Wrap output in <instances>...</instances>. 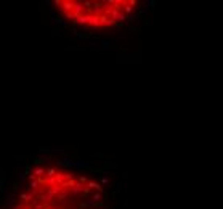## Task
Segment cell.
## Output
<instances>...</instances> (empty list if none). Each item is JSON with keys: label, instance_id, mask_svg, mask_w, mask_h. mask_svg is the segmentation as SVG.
<instances>
[{"label": "cell", "instance_id": "7", "mask_svg": "<svg viewBox=\"0 0 223 209\" xmlns=\"http://www.w3.org/2000/svg\"><path fill=\"white\" fill-rule=\"evenodd\" d=\"M124 13H125L127 16H132V13H133V6H130L129 3H127V5L124 6Z\"/></svg>", "mask_w": 223, "mask_h": 209}, {"label": "cell", "instance_id": "4", "mask_svg": "<svg viewBox=\"0 0 223 209\" xmlns=\"http://www.w3.org/2000/svg\"><path fill=\"white\" fill-rule=\"evenodd\" d=\"M87 187H89L90 190H97V191L103 193V188H101V185H100V183H97V182H89V183H87Z\"/></svg>", "mask_w": 223, "mask_h": 209}, {"label": "cell", "instance_id": "11", "mask_svg": "<svg viewBox=\"0 0 223 209\" xmlns=\"http://www.w3.org/2000/svg\"><path fill=\"white\" fill-rule=\"evenodd\" d=\"M127 3H129L130 6H133V5L137 6V5H138V2H137V0H129V2H127Z\"/></svg>", "mask_w": 223, "mask_h": 209}, {"label": "cell", "instance_id": "1", "mask_svg": "<svg viewBox=\"0 0 223 209\" xmlns=\"http://www.w3.org/2000/svg\"><path fill=\"white\" fill-rule=\"evenodd\" d=\"M32 174L37 177V179H39V177H42V175H45L47 174V171H45V167L43 166H37L35 169H32Z\"/></svg>", "mask_w": 223, "mask_h": 209}, {"label": "cell", "instance_id": "6", "mask_svg": "<svg viewBox=\"0 0 223 209\" xmlns=\"http://www.w3.org/2000/svg\"><path fill=\"white\" fill-rule=\"evenodd\" d=\"M14 203V193H6V204H13Z\"/></svg>", "mask_w": 223, "mask_h": 209}, {"label": "cell", "instance_id": "5", "mask_svg": "<svg viewBox=\"0 0 223 209\" xmlns=\"http://www.w3.org/2000/svg\"><path fill=\"white\" fill-rule=\"evenodd\" d=\"M18 179L23 183L26 182V169H18Z\"/></svg>", "mask_w": 223, "mask_h": 209}, {"label": "cell", "instance_id": "13", "mask_svg": "<svg viewBox=\"0 0 223 209\" xmlns=\"http://www.w3.org/2000/svg\"><path fill=\"white\" fill-rule=\"evenodd\" d=\"M111 42H108V40H103V47H109Z\"/></svg>", "mask_w": 223, "mask_h": 209}, {"label": "cell", "instance_id": "12", "mask_svg": "<svg viewBox=\"0 0 223 209\" xmlns=\"http://www.w3.org/2000/svg\"><path fill=\"white\" fill-rule=\"evenodd\" d=\"M109 182V177H101V183H108Z\"/></svg>", "mask_w": 223, "mask_h": 209}, {"label": "cell", "instance_id": "10", "mask_svg": "<svg viewBox=\"0 0 223 209\" xmlns=\"http://www.w3.org/2000/svg\"><path fill=\"white\" fill-rule=\"evenodd\" d=\"M79 182H81V183H87V177H85V175H81V177H79Z\"/></svg>", "mask_w": 223, "mask_h": 209}, {"label": "cell", "instance_id": "2", "mask_svg": "<svg viewBox=\"0 0 223 209\" xmlns=\"http://www.w3.org/2000/svg\"><path fill=\"white\" fill-rule=\"evenodd\" d=\"M56 163H58L60 166H69V167H74V166H76L74 161H71V159H68V158H61V159L56 161Z\"/></svg>", "mask_w": 223, "mask_h": 209}, {"label": "cell", "instance_id": "9", "mask_svg": "<svg viewBox=\"0 0 223 209\" xmlns=\"http://www.w3.org/2000/svg\"><path fill=\"white\" fill-rule=\"evenodd\" d=\"M100 199H101V193L100 191H97V193H93V195H92V201H95V203H98Z\"/></svg>", "mask_w": 223, "mask_h": 209}, {"label": "cell", "instance_id": "8", "mask_svg": "<svg viewBox=\"0 0 223 209\" xmlns=\"http://www.w3.org/2000/svg\"><path fill=\"white\" fill-rule=\"evenodd\" d=\"M56 169H55V167H50V169H47V177H55V175H56Z\"/></svg>", "mask_w": 223, "mask_h": 209}, {"label": "cell", "instance_id": "3", "mask_svg": "<svg viewBox=\"0 0 223 209\" xmlns=\"http://www.w3.org/2000/svg\"><path fill=\"white\" fill-rule=\"evenodd\" d=\"M84 190H85V187H84V183H81V182H77L76 183V187L71 190V193L72 195H79V193H84Z\"/></svg>", "mask_w": 223, "mask_h": 209}]
</instances>
